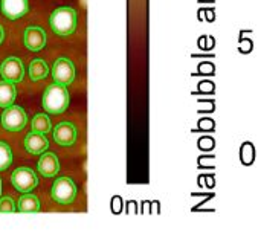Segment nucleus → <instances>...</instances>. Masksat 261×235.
<instances>
[{
  "label": "nucleus",
  "mask_w": 261,
  "mask_h": 235,
  "mask_svg": "<svg viewBox=\"0 0 261 235\" xmlns=\"http://www.w3.org/2000/svg\"><path fill=\"white\" fill-rule=\"evenodd\" d=\"M69 106V92L63 84H50L43 93V109L50 115L63 113Z\"/></svg>",
  "instance_id": "f257e3e1"
},
{
  "label": "nucleus",
  "mask_w": 261,
  "mask_h": 235,
  "mask_svg": "<svg viewBox=\"0 0 261 235\" xmlns=\"http://www.w3.org/2000/svg\"><path fill=\"white\" fill-rule=\"evenodd\" d=\"M49 24L57 35L67 37L76 29V11L73 8H58L50 14Z\"/></svg>",
  "instance_id": "f03ea898"
},
{
  "label": "nucleus",
  "mask_w": 261,
  "mask_h": 235,
  "mask_svg": "<svg viewBox=\"0 0 261 235\" xmlns=\"http://www.w3.org/2000/svg\"><path fill=\"white\" fill-rule=\"evenodd\" d=\"M50 197L54 202L60 205H69L76 197V187L72 179L69 177H60L55 180L50 190Z\"/></svg>",
  "instance_id": "7ed1b4c3"
},
{
  "label": "nucleus",
  "mask_w": 261,
  "mask_h": 235,
  "mask_svg": "<svg viewBox=\"0 0 261 235\" xmlns=\"http://www.w3.org/2000/svg\"><path fill=\"white\" fill-rule=\"evenodd\" d=\"M28 124L26 112L18 106H9L2 113V127L8 132H20Z\"/></svg>",
  "instance_id": "20e7f679"
},
{
  "label": "nucleus",
  "mask_w": 261,
  "mask_h": 235,
  "mask_svg": "<svg viewBox=\"0 0 261 235\" xmlns=\"http://www.w3.org/2000/svg\"><path fill=\"white\" fill-rule=\"evenodd\" d=\"M11 184L12 187L20 191V193H29L38 185L37 174L31 168H17L12 176H11Z\"/></svg>",
  "instance_id": "39448f33"
},
{
  "label": "nucleus",
  "mask_w": 261,
  "mask_h": 235,
  "mask_svg": "<svg viewBox=\"0 0 261 235\" xmlns=\"http://www.w3.org/2000/svg\"><path fill=\"white\" fill-rule=\"evenodd\" d=\"M52 76L57 84L67 86L75 80V66L67 58H58L52 67Z\"/></svg>",
  "instance_id": "423d86ee"
},
{
  "label": "nucleus",
  "mask_w": 261,
  "mask_h": 235,
  "mask_svg": "<svg viewBox=\"0 0 261 235\" xmlns=\"http://www.w3.org/2000/svg\"><path fill=\"white\" fill-rule=\"evenodd\" d=\"M0 75L3 76L5 81L20 83L23 80V75H24V69H23L21 61L17 57L6 58L0 66Z\"/></svg>",
  "instance_id": "0eeeda50"
},
{
  "label": "nucleus",
  "mask_w": 261,
  "mask_h": 235,
  "mask_svg": "<svg viewBox=\"0 0 261 235\" xmlns=\"http://www.w3.org/2000/svg\"><path fill=\"white\" fill-rule=\"evenodd\" d=\"M54 139L61 147H70L76 141V128L72 122H60L54 128Z\"/></svg>",
  "instance_id": "6e6552de"
},
{
  "label": "nucleus",
  "mask_w": 261,
  "mask_h": 235,
  "mask_svg": "<svg viewBox=\"0 0 261 235\" xmlns=\"http://www.w3.org/2000/svg\"><path fill=\"white\" fill-rule=\"evenodd\" d=\"M23 43L29 50L38 52L44 47L46 44V32L38 28V26H31L24 31L23 35Z\"/></svg>",
  "instance_id": "1a4fd4ad"
},
{
  "label": "nucleus",
  "mask_w": 261,
  "mask_h": 235,
  "mask_svg": "<svg viewBox=\"0 0 261 235\" xmlns=\"http://www.w3.org/2000/svg\"><path fill=\"white\" fill-rule=\"evenodd\" d=\"M0 9L6 18L17 20L28 12L29 5L28 0H0Z\"/></svg>",
  "instance_id": "9d476101"
},
{
  "label": "nucleus",
  "mask_w": 261,
  "mask_h": 235,
  "mask_svg": "<svg viewBox=\"0 0 261 235\" xmlns=\"http://www.w3.org/2000/svg\"><path fill=\"white\" fill-rule=\"evenodd\" d=\"M47 147H49V142L41 133L31 132L24 138V148L31 154H43L47 150Z\"/></svg>",
  "instance_id": "9b49d317"
},
{
  "label": "nucleus",
  "mask_w": 261,
  "mask_h": 235,
  "mask_svg": "<svg viewBox=\"0 0 261 235\" xmlns=\"http://www.w3.org/2000/svg\"><path fill=\"white\" fill-rule=\"evenodd\" d=\"M37 170L44 177H54L60 170V164H58L57 156L54 153H43L40 161H38Z\"/></svg>",
  "instance_id": "f8f14e48"
},
{
  "label": "nucleus",
  "mask_w": 261,
  "mask_h": 235,
  "mask_svg": "<svg viewBox=\"0 0 261 235\" xmlns=\"http://www.w3.org/2000/svg\"><path fill=\"white\" fill-rule=\"evenodd\" d=\"M15 96H17V90H15L14 83L0 81V107L6 109V107L12 106Z\"/></svg>",
  "instance_id": "ddd939ff"
},
{
  "label": "nucleus",
  "mask_w": 261,
  "mask_h": 235,
  "mask_svg": "<svg viewBox=\"0 0 261 235\" xmlns=\"http://www.w3.org/2000/svg\"><path fill=\"white\" fill-rule=\"evenodd\" d=\"M17 210L20 213H38L40 211V200L32 194L21 196L20 200H18Z\"/></svg>",
  "instance_id": "4468645a"
},
{
  "label": "nucleus",
  "mask_w": 261,
  "mask_h": 235,
  "mask_svg": "<svg viewBox=\"0 0 261 235\" xmlns=\"http://www.w3.org/2000/svg\"><path fill=\"white\" fill-rule=\"evenodd\" d=\"M49 73V69L46 66V63L43 60H32L29 64V76L32 81H40L43 78H46Z\"/></svg>",
  "instance_id": "2eb2a0df"
},
{
  "label": "nucleus",
  "mask_w": 261,
  "mask_h": 235,
  "mask_svg": "<svg viewBox=\"0 0 261 235\" xmlns=\"http://www.w3.org/2000/svg\"><path fill=\"white\" fill-rule=\"evenodd\" d=\"M50 130H52L50 119H49L46 115H35V116H34V119H32V132L46 135V133H49Z\"/></svg>",
  "instance_id": "dca6fc26"
},
{
  "label": "nucleus",
  "mask_w": 261,
  "mask_h": 235,
  "mask_svg": "<svg viewBox=\"0 0 261 235\" xmlns=\"http://www.w3.org/2000/svg\"><path fill=\"white\" fill-rule=\"evenodd\" d=\"M12 151L8 144L0 142V171H5L11 164H12Z\"/></svg>",
  "instance_id": "f3484780"
},
{
  "label": "nucleus",
  "mask_w": 261,
  "mask_h": 235,
  "mask_svg": "<svg viewBox=\"0 0 261 235\" xmlns=\"http://www.w3.org/2000/svg\"><path fill=\"white\" fill-rule=\"evenodd\" d=\"M17 208H15V203L12 199L9 197H3L0 199V213H15Z\"/></svg>",
  "instance_id": "a211bd4d"
},
{
  "label": "nucleus",
  "mask_w": 261,
  "mask_h": 235,
  "mask_svg": "<svg viewBox=\"0 0 261 235\" xmlns=\"http://www.w3.org/2000/svg\"><path fill=\"white\" fill-rule=\"evenodd\" d=\"M3 38H5V31H3V28H2V24H0V44H2Z\"/></svg>",
  "instance_id": "6ab92c4d"
},
{
  "label": "nucleus",
  "mask_w": 261,
  "mask_h": 235,
  "mask_svg": "<svg viewBox=\"0 0 261 235\" xmlns=\"http://www.w3.org/2000/svg\"><path fill=\"white\" fill-rule=\"evenodd\" d=\"M0 196H2V180H0Z\"/></svg>",
  "instance_id": "aec40b11"
}]
</instances>
